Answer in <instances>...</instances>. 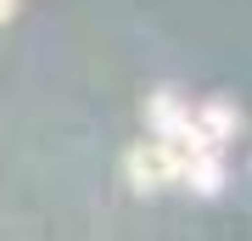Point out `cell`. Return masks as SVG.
Returning a JSON list of instances; mask_svg holds the SVG:
<instances>
[{
  "mask_svg": "<svg viewBox=\"0 0 252 241\" xmlns=\"http://www.w3.org/2000/svg\"><path fill=\"white\" fill-rule=\"evenodd\" d=\"M146 124H152V140H168V146H180L185 157H202V152H213V146L202 140V129H196V107L180 96L174 84H162L146 96Z\"/></svg>",
  "mask_w": 252,
  "mask_h": 241,
  "instance_id": "6da1fadb",
  "label": "cell"
},
{
  "mask_svg": "<svg viewBox=\"0 0 252 241\" xmlns=\"http://www.w3.org/2000/svg\"><path fill=\"white\" fill-rule=\"evenodd\" d=\"M185 152L168 140H140L135 152L124 157V174L135 191H168V185H185Z\"/></svg>",
  "mask_w": 252,
  "mask_h": 241,
  "instance_id": "7a4b0ae2",
  "label": "cell"
},
{
  "mask_svg": "<svg viewBox=\"0 0 252 241\" xmlns=\"http://www.w3.org/2000/svg\"><path fill=\"white\" fill-rule=\"evenodd\" d=\"M196 129H202V140L219 152L224 140L241 135V112H235L230 101H202V107H196Z\"/></svg>",
  "mask_w": 252,
  "mask_h": 241,
  "instance_id": "3957f363",
  "label": "cell"
},
{
  "mask_svg": "<svg viewBox=\"0 0 252 241\" xmlns=\"http://www.w3.org/2000/svg\"><path fill=\"white\" fill-rule=\"evenodd\" d=\"M185 185L196 191V197H219V191H224V157H219V152L190 157L185 163Z\"/></svg>",
  "mask_w": 252,
  "mask_h": 241,
  "instance_id": "277c9868",
  "label": "cell"
},
{
  "mask_svg": "<svg viewBox=\"0 0 252 241\" xmlns=\"http://www.w3.org/2000/svg\"><path fill=\"white\" fill-rule=\"evenodd\" d=\"M11 11H17V0H0V23H11Z\"/></svg>",
  "mask_w": 252,
  "mask_h": 241,
  "instance_id": "5b68a950",
  "label": "cell"
}]
</instances>
